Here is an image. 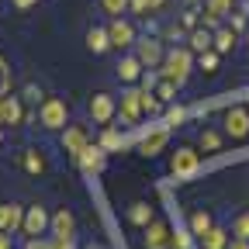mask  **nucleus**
<instances>
[{"instance_id":"41","label":"nucleus","mask_w":249,"mask_h":249,"mask_svg":"<svg viewBox=\"0 0 249 249\" xmlns=\"http://www.w3.org/2000/svg\"><path fill=\"white\" fill-rule=\"evenodd\" d=\"M52 242H55V249H76L73 239H52Z\"/></svg>"},{"instance_id":"29","label":"nucleus","mask_w":249,"mask_h":249,"mask_svg":"<svg viewBox=\"0 0 249 249\" xmlns=\"http://www.w3.org/2000/svg\"><path fill=\"white\" fill-rule=\"evenodd\" d=\"M101 7L111 14V18H121L124 11H128L132 7V0H101Z\"/></svg>"},{"instance_id":"26","label":"nucleus","mask_w":249,"mask_h":249,"mask_svg":"<svg viewBox=\"0 0 249 249\" xmlns=\"http://www.w3.org/2000/svg\"><path fill=\"white\" fill-rule=\"evenodd\" d=\"M24 170L28 173H42L45 170V160H42L38 149H24Z\"/></svg>"},{"instance_id":"43","label":"nucleus","mask_w":249,"mask_h":249,"mask_svg":"<svg viewBox=\"0 0 249 249\" xmlns=\"http://www.w3.org/2000/svg\"><path fill=\"white\" fill-rule=\"evenodd\" d=\"M132 11H135V14H145L149 7H145V0H132Z\"/></svg>"},{"instance_id":"25","label":"nucleus","mask_w":249,"mask_h":249,"mask_svg":"<svg viewBox=\"0 0 249 249\" xmlns=\"http://www.w3.org/2000/svg\"><path fill=\"white\" fill-rule=\"evenodd\" d=\"M211 229H214V222H211L208 211H194V214H191V232H194V235H208Z\"/></svg>"},{"instance_id":"15","label":"nucleus","mask_w":249,"mask_h":249,"mask_svg":"<svg viewBox=\"0 0 249 249\" xmlns=\"http://www.w3.org/2000/svg\"><path fill=\"white\" fill-rule=\"evenodd\" d=\"M166 142H170V128H152V132L142 135L139 152H142V156H156V152H163V149H166Z\"/></svg>"},{"instance_id":"45","label":"nucleus","mask_w":249,"mask_h":249,"mask_svg":"<svg viewBox=\"0 0 249 249\" xmlns=\"http://www.w3.org/2000/svg\"><path fill=\"white\" fill-rule=\"evenodd\" d=\"M0 145H4V128H0Z\"/></svg>"},{"instance_id":"30","label":"nucleus","mask_w":249,"mask_h":249,"mask_svg":"<svg viewBox=\"0 0 249 249\" xmlns=\"http://www.w3.org/2000/svg\"><path fill=\"white\" fill-rule=\"evenodd\" d=\"M232 235H235V239H249V211L235 214V222H232Z\"/></svg>"},{"instance_id":"11","label":"nucleus","mask_w":249,"mask_h":249,"mask_svg":"<svg viewBox=\"0 0 249 249\" xmlns=\"http://www.w3.org/2000/svg\"><path fill=\"white\" fill-rule=\"evenodd\" d=\"M107 35H111V49H128L135 45V28L124 21V18H114L107 24Z\"/></svg>"},{"instance_id":"7","label":"nucleus","mask_w":249,"mask_h":249,"mask_svg":"<svg viewBox=\"0 0 249 249\" xmlns=\"http://www.w3.org/2000/svg\"><path fill=\"white\" fill-rule=\"evenodd\" d=\"M135 55H139V62H142L145 70H156V66H163V59H166L163 45L156 42V38H142V42H135Z\"/></svg>"},{"instance_id":"50","label":"nucleus","mask_w":249,"mask_h":249,"mask_svg":"<svg viewBox=\"0 0 249 249\" xmlns=\"http://www.w3.org/2000/svg\"><path fill=\"white\" fill-rule=\"evenodd\" d=\"M0 101H4V90H0Z\"/></svg>"},{"instance_id":"38","label":"nucleus","mask_w":249,"mask_h":249,"mask_svg":"<svg viewBox=\"0 0 249 249\" xmlns=\"http://www.w3.org/2000/svg\"><path fill=\"white\" fill-rule=\"evenodd\" d=\"M0 249H14V235L11 232H0Z\"/></svg>"},{"instance_id":"22","label":"nucleus","mask_w":249,"mask_h":249,"mask_svg":"<svg viewBox=\"0 0 249 249\" xmlns=\"http://www.w3.org/2000/svg\"><path fill=\"white\" fill-rule=\"evenodd\" d=\"M201 249H229V232L214 225L208 235H201Z\"/></svg>"},{"instance_id":"8","label":"nucleus","mask_w":249,"mask_h":249,"mask_svg":"<svg viewBox=\"0 0 249 249\" xmlns=\"http://www.w3.org/2000/svg\"><path fill=\"white\" fill-rule=\"evenodd\" d=\"M170 239H173V229L160 218H152V225H145V249H173Z\"/></svg>"},{"instance_id":"18","label":"nucleus","mask_w":249,"mask_h":249,"mask_svg":"<svg viewBox=\"0 0 249 249\" xmlns=\"http://www.w3.org/2000/svg\"><path fill=\"white\" fill-rule=\"evenodd\" d=\"M87 49H90L93 55H104V52L111 49V35H107V28H97V24H93V28L87 31Z\"/></svg>"},{"instance_id":"10","label":"nucleus","mask_w":249,"mask_h":249,"mask_svg":"<svg viewBox=\"0 0 249 249\" xmlns=\"http://www.w3.org/2000/svg\"><path fill=\"white\" fill-rule=\"evenodd\" d=\"M222 124H225V132L232 139H246L249 135V111L246 107H229L225 118H222Z\"/></svg>"},{"instance_id":"35","label":"nucleus","mask_w":249,"mask_h":249,"mask_svg":"<svg viewBox=\"0 0 249 249\" xmlns=\"http://www.w3.org/2000/svg\"><path fill=\"white\" fill-rule=\"evenodd\" d=\"M24 249H55V242L38 235V239H28V242H24Z\"/></svg>"},{"instance_id":"16","label":"nucleus","mask_w":249,"mask_h":249,"mask_svg":"<svg viewBox=\"0 0 249 249\" xmlns=\"http://www.w3.org/2000/svg\"><path fill=\"white\" fill-rule=\"evenodd\" d=\"M145 66L139 62V55L132 52V55H121V62H118V80L121 83H135V80H142L145 73H142Z\"/></svg>"},{"instance_id":"23","label":"nucleus","mask_w":249,"mask_h":249,"mask_svg":"<svg viewBox=\"0 0 249 249\" xmlns=\"http://www.w3.org/2000/svg\"><path fill=\"white\" fill-rule=\"evenodd\" d=\"M232 49H235V31H232V28H218V31H214V52L225 55V52H232Z\"/></svg>"},{"instance_id":"24","label":"nucleus","mask_w":249,"mask_h":249,"mask_svg":"<svg viewBox=\"0 0 249 249\" xmlns=\"http://www.w3.org/2000/svg\"><path fill=\"white\" fill-rule=\"evenodd\" d=\"M104 152H114V149H124V135L121 132H114L111 128V124H107V128H104V135H101V142H97Z\"/></svg>"},{"instance_id":"34","label":"nucleus","mask_w":249,"mask_h":249,"mask_svg":"<svg viewBox=\"0 0 249 249\" xmlns=\"http://www.w3.org/2000/svg\"><path fill=\"white\" fill-rule=\"evenodd\" d=\"M183 118H187V111H183L180 104H170V107H166V124H180Z\"/></svg>"},{"instance_id":"13","label":"nucleus","mask_w":249,"mask_h":249,"mask_svg":"<svg viewBox=\"0 0 249 249\" xmlns=\"http://www.w3.org/2000/svg\"><path fill=\"white\" fill-rule=\"evenodd\" d=\"M21 121H24V104H21V97L4 93V101H0V124H11V128H18Z\"/></svg>"},{"instance_id":"40","label":"nucleus","mask_w":249,"mask_h":249,"mask_svg":"<svg viewBox=\"0 0 249 249\" xmlns=\"http://www.w3.org/2000/svg\"><path fill=\"white\" fill-rule=\"evenodd\" d=\"M11 4H14L18 11H28V7H35V4H38V0H11Z\"/></svg>"},{"instance_id":"31","label":"nucleus","mask_w":249,"mask_h":249,"mask_svg":"<svg viewBox=\"0 0 249 249\" xmlns=\"http://www.w3.org/2000/svg\"><path fill=\"white\" fill-rule=\"evenodd\" d=\"M201 70H204V73H214V70H218V52H214V49L201 52Z\"/></svg>"},{"instance_id":"5","label":"nucleus","mask_w":249,"mask_h":249,"mask_svg":"<svg viewBox=\"0 0 249 249\" xmlns=\"http://www.w3.org/2000/svg\"><path fill=\"white\" fill-rule=\"evenodd\" d=\"M87 114L93 118V124H104L107 128V121L118 114V101L111 97V93H93L90 104H87Z\"/></svg>"},{"instance_id":"6","label":"nucleus","mask_w":249,"mask_h":249,"mask_svg":"<svg viewBox=\"0 0 249 249\" xmlns=\"http://www.w3.org/2000/svg\"><path fill=\"white\" fill-rule=\"evenodd\" d=\"M87 145H90L87 124H66V128H62V149H66V152L73 156V160H80Z\"/></svg>"},{"instance_id":"49","label":"nucleus","mask_w":249,"mask_h":249,"mask_svg":"<svg viewBox=\"0 0 249 249\" xmlns=\"http://www.w3.org/2000/svg\"><path fill=\"white\" fill-rule=\"evenodd\" d=\"M246 42H249V28H246Z\"/></svg>"},{"instance_id":"19","label":"nucleus","mask_w":249,"mask_h":249,"mask_svg":"<svg viewBox=\"0 0 249 249\" xmlns=\"http://www.w3.org/2000/svg\"><path fill=\"white\" fill-rule=\"evenodd\" d=\"M235 0H204V24H218L229 11H232Z\"/></svg>"},{"instance_id":"44","label":"nucleus","mask_w":249,"mask_h":249,"mask_svg":"<svg viewBox=\"0 0 249 249\" xmlns=\"http://www.w3.org/2000/svg\"><path fill=\"white\" fill-rule=\"evenodd\" d=\"M163 4H166V0H145V7H149V11H163Z\"/></svg>"},{"instance_id":"46","label":"nucleus","mask_w":249,"mask_h":249,"mask_svg":"<svg viewBox=\"0 0 249 249\" xmlns=\"http://www.w3.org/2000/svg\"><path fill=\"white\" fill-rule=\"evenodd\" d=\"M87 249H104V246H87Z\"/></svg>"},{"instance_id":"47","label":"nucleus","mask_w":249,"mask_h":249,"mask_svg":"<svg viewBox=\"0 0 249 249\" xmlns=\"http://www.w3.org/2000/svg\"><path fill=\"white\" fill-rule=\"evenodd\" d=\"M183 4H197V0H183Z\"/></svg>"},{"instance_id":"48","label":"nucleus","mask_w":249,"mask_h":249,"mask_svg":"<svg viewBox=\"0 0 249 249\" xmlns=\"http://www.w3.org/2000/svg\"><path fill=\"white\" fill-rule=\"evenodd\" d=\"M246 104H249V90H246Z\"/></svg>"},{"instance_id":"17","label":"nucleus","mask_w":249,"mask_h":249,"mask_svg":"<svg viewBox=\"0 0 249 249\" xmlns=\"http://www.w3.org/2000/svg\"><path fill=\"white\" fill-rule=\"evenodd\" d=\"M76 163H80V166H83L87 173H101V170H104V149L90 142V145L83 149V156H80Z\"/></svg>"},{"instance_id":"12","label":"nucleus","mask_w":249,"mask_h":249,"mask_svg":"<svg viewBox=\"0 0 249 249\" xmlns=\"http://www.w3.org/2000/svg\"><path fill=\"white\" fill-rule=\"evenodd\" d=\"M24 225V208L18 201H4L0 204V232H21Z\"/></svg>"},{"instance_id":"20","label":"nucleus","mask_w":249,"mask_h":249,"mask_svg":"<svg viewBox=\"0 0 249 249\" xmlns=\"http://www.w3.org/2000/svg\"><path fill=\"white\" fill-rule=\"evenodd\" d=\"M208 49H214V31H208V28H194L191 31V52H208Z\"/></svg>"},{"instance_id":"27","label":"nucleus","mask_w":249,"mask_h":249,"mask_svg":"<svg viewBox=\"0 0 249 249\" xmlns=\"http://www.w3.org/2000/svg\"><path fill=\"white\" fill-rule=\"evenodd\" d=\"M201 149H204V152H218V149H222V132L204 128V132H201Z\"/></svg>"},{"instance_id":"1","label":"nucleus","mask_w":249,"mask_h":249,"mask_svg":"<svg viewBox=\"0 0 249 249\" xmlns=\"http://www.w3.org/2000/svg\"><path fill=\"white\" fill-rule=\"evenodd\" d=\"M191 70H194V55H191V49H170V52H166V59H163V80L183 87L187 76H191Z\"/></svg>"},{"instance_id":"32","label":"nucleus","mask_w":249,"mask_h":249,"mask_svg":"<svg viewBox=\"0 0 249 249\" xmlns=\"http://www.w3.org/2000/svg\"><path fill=\"white\" fill-rule=\"evenodd\" d=\"M191 235H194V232L177 229V232H173V239H170V246H173V249H191Z\"/></svg>"},{"instance_id":"33","label":"nucleus","mask_w":249,"mask_h":249,"mask_svg":"<svg viewBox=\"0 0 249 249\" xmlns=\"http://www.w3.org/2000/svg\"><path fill=\"white\" fill-rule=\"evenodd\" d=\"M142 107H145V114H156L160 111V97L152 90H142Z\"/></svg>"},{"instance_id":"39","label":"nucleus","mask_w":249,"mask_h":249,"mask_svg":"<svg viewBox=\"0 0 249 249\" xmlns=\"http://www.w3.org/2000/svg\"><path fill=\"white\" fill-rule=\"evenodd\" d=\"M232 31H239V28H249V21L246 18H239V14H232V24H229Z\"/></svg>"},{"instance_id":"3","label":"nucleus","mask_w":249,"mask_h":249,"mask_svg":"<svg viewBox=\"0 0 249 249\" xmlns=\"http://www.w3.org/2000/svg\"><path fill=\"white\" fill-rule=\"evenodd\" d=\"M49 229H52V214H49L42 204L24 208V225H21V232H24L28 239H38V235H45Z\"/></svg>"},{"instance_id":"42","label":"nucleus","mask_w":249,"mask_h":249,"mask_svg":"<svg viewBox=\"0 0 249 249\" xmlns=\"http://www.w3.org/2000/svg\"><path fill=\"white\" fill-rule=\"evenodd\" d=\"M229 249H249V239H232Z\"/></svg>"},{"instance_id":"36","label":"nucleus","mask_w":249,"mask_h":249,"mask_svg":"<svg viewBox=\"0 0 249 249\" xmlns=\"http://www.w3.org/2000/svg\"><path fill=\"white\" fill-rule=\"evenodd\" d=\"M180 24H183V28H191V31H194V28H197V11H187Z\"/></svg>"},{"instance_id":"37","label":"nucleus","mask_w":249,"mask_h":249,"mask_svg":"<svg viewBox=\"0 0 249 249\" xmlns=\"http://www.w3.org/2000/svg\"><path fill=\"white\" fill-rule=\"evenodd\" d=\"M7 70H11V66H7V59L0 55V80H4V83H0V90H4V93H7Z\"/></svg>"},{"instance_id":"28","label":"nucleus","mask_w":249,"mask_h":249,"mask_svg":"<svg viewBox=\"0 0 249 249\" xmlns=\"http://www.w3.org/2000/svg\"><path fill=\"white\" fill-rule=\"evenodd\" d=\"M152 93H156L160 101L173 104V101H177V83H170V80H163V76H160V83H156V90H152Z\"/></svg>"},{"instance_id":"14","label":"nucleus","mask_w":249,"mask_h":249,"mask_svg":"<svg viewBox=\"0 0 249 249\" xmlns=\"http://www.w3.org/2000/svg\"><path fill=\"white\" fill-rule=\"evenodd\" d=\"M76 235V218L70 208H59L52 214V239H73Z\"/></svg>"},{"instance_id":"21","label":"nucleus","mask_w":249,"mask_h":249,"mask_svg":"<svg viewBox=\"0 0 249 249\" xmlns=\"http://www.w3.org/2000/svg\"><path fill=\"white\" fill-rule=\"evenodd\" d=\"M128 222H132V225H142V229L152 225V208H149L145 201H135V204L128 208Z\"/></svg>"},{"instance_id":"9","label":"nucleus","mask_w":249,"mask_h":249,"mask_svg":"<svg viewBox=\"0 0 249 249\" xmlns=\"http://www.w3.org/2000/svg\"><path fill=\"white\" fill-rule=\"evenodd\" d=\"M197 166H201V152H197V149L183 145V149H177V152H173V163H170V170H173L177 177H187V173H194Z\"/></svg>"},{"instance_id":"2","label":"nucleus","mask_w":249,"mask_h":249,"mask_svg":"<svg viewBox=\"0 0 249 249\" xmlns=\"http://www.w3.org/2000/svg\"><path fill=\"white\" fill-rule=\"evenodd\" d=\"M66 118H70V107L62 97H45L38 104V124L45 132H62L66 128Z\"/></svg>"},{"instance_id":"4","label":"nucleus","mask_w":249,"mask_h":249,"mask_svg":"<svg viewBox=\"0 0 249 249\" xmlns=\"http://www.w3.org/2000/svg\"><path fill=\"white\" fill-rule=\"evenodd\" d=\"M145 114V107H142V90H121V101H118V118L124 121V124H139V118Z\"/></svg>"}]
</instances>
